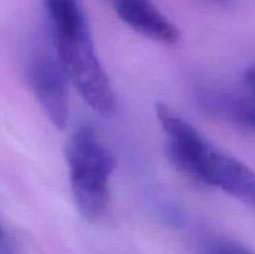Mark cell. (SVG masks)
I'll return each instance as SVG.
<instances>
[{
	"label": "cell",
	"instance_id": "7a4b0ae2",
	"mask_svg": "<svg viewBox=\"0 0 255 254\" xmlns=\"http://www.w3.org/2000/svg\"><path fill=\"white\" fill-rule=\"evenodd\" d=\"M66 157L76 208L85 218L97 219L109 206L114 154L91 126H80L71 136Z\"/></svg>",
	"mask_w": 255,
	"mask_h": 254
},
{
	"label": "cell",
	"instance_id": "5b68a950",
	"mask_svg": "<svg viewBox=\"0 0 255 254\" xmlns=\"http://www.w3.org/2000/svg\"><path fill=\"white\" fill-rule=\"evenodd\" d=\"M111 4L117 16L144 37L168 45L178 42L177 26L152 0H111Z\"/></svg>",
	"mask_w": 255,
	"mask_h": 254
},
{
	"label": "cell",
	"instance_id": "3957f363",
	"mask_svg": "<svg viewBox=\"0 0 255 254\" xmlns=\"http://www.w3.org/2000/svg\"><path fill=\"white\" fill-rule=\"evenodd\" d=\"M27 80L51 124L57 128H64L69 119V79L57 54L45 50L35 51L27 64Z\"/></svg>",
	"mask_w": 255,
	"mask_h": 254
},
{
	"label": "cell",
	"instance_id": "ba28073f",
	"mask_svg": "<svg viewBox=\"0 0 255 254\" xmlns=\"http://www.w3.org/2000/svg\"><path fill=\"white\" fill-rule=\"evenodd\" d=\"M216 1H219V2H227V1H229V0H216Z\"/></svg>",
	"mask_w": 255,
	"mask_h": 254
},
{
	"label": "cell",
	"instance_id": "8992f818",
	"mask_svg": "<svg viewBox=\"0 0 255 254\" xmlns=\"http://www.w3.org/2000/svg\"><path fill=\"white\" fill-rule=\"evenodd\" d=\"M204 254H255V252L229 239H216L207 244Z\"/></svg>",
	"mask_w": 255,
	"mask_h": 254
},
{
	"label": "cell",
	"instance_id": "6da1fadb",
	"mask_svg": "<svg viewBox=\"0 0 255 254\" xmlns=\"http://www.w3.org/2000/svg\"><path fill=\"white\" fill-rule=\"evenodd\" d=\"M156 114L167 136V153L179 172L255 209V171L211 143L167 105H157Z\"/></svg>",
	"mask_w": 255,
	"mask_h": 254
},
{
	"label": "cell",
	"instance_id": "277c9868",
	"mask_svg": "<svg viewBox=\"0 0 255 254\" xmlns=\"http://www.w3.org/2000/svg\"><path fill=\"white\" fill-rule=\"evenodd\" d=\"M238 87L232 91H203L201 104L213 116L255 134V65L244 71Z\"/></svg>",
	"mask_w": 255,
	"mask_h": 254
},
{
	"label": "cell",
	"instance_id": "52a82bcc",
	"mask_svg": "<svg viewBox=\"0 0 255 254\" xmlns=\"http://www.w3.org/2000/svg\"><path fill=\"white\" fill-rule=\"evenodd\" d=\"M0 254H19L1 227H0Z\"/></svg>",
	"mask_w": 255,
	"mask_h": 254
}]
</instances>
